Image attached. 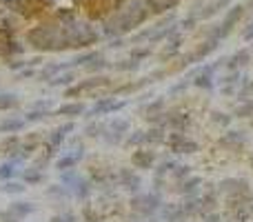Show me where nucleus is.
Listing matches in <instances>:
<instances>
[{
    "label": "nucleus",
    "instance_id": "obj_1",
    "mask_svg": "<svg viewBox=\"0 0 253 222\" xmlns=\"http://www.w3.org/2000/svg\"><path fill=\"white\" fill-rule=\"evenodd\" d=\"M127 105V102H111V100H102V102H98L96 107H93L91 111H89V118H93V115H105V113H111V111H118V109H122V107Z\"/></svg>",
    "mask_w": 253,
    "mask_h": 222
},
{
    "label": "nucleus",
    "instance_id": "obj_2",
    "mask_svg": "<svg viewBox=\"0 0 253 222\" xmlns=\"http://www.w3.org/2000/svg\"><path fill=\"white\" fill-rule=\"evenodd\" d=\"M34 209H36V207H34V204H29V202H13L11 207H9V211L16 213L18 218H25V216H29Z\"/></svg>",
    "mask_w": 253,
    "mask_h": 222
},
{
    "label": "nucleus",
    "instance_id": "obj_3",
    "mask_svg": "<svg viewBox=\"0 0 253 222\" xmlns=\"http://www.w3.org/2000/svg\"><path fill=\"white\" fill-rule=\"evenodd\" d=\"M25 127V120H4L0 122V133L2 131H20Z\"/></svg>",
    "mask_w": 253,
    "mask_h": 222
},
{
    "label": "nucleus",
    "instance_id": "obj_4",
    "mask_svg": "<svg viewBox=\"0 0 253 222\" xmlns=\"http://www.w3.org/2000/svg\"><path fill=\"white\" fill-rule=\"evenodd\" d=\"M80 158H82V151H78V153H73V155H67V158L58 160V169H71L73 164H78Z\"/></svg>",
    "mask_w": 253,
    "mask_h": 222
},
{
    "label": "nucleus",
    "instance_id": "obj_5",
    "mask_svg": "<svg viewBox=\"0 0 253 222\" xmlns=\"http://www.w3.org/2000/svg\"><path fill=\"white\" fill-rule=\"evenodd\" d=\"M18 100L11 93H0V109H9V107H16Z\"/></svg>",
    "mask_w": 253,
    "mask_h": 222
},
{
    "label": "nucleus",
    "instance_id": "obj_6",
    "mask_svg": "<svg viewBox=\"0 0 253 222\" xmlns=\"http://www.w3.org/2000/svg\"><path fill=\"white\" fill-rule=\"evenodd\" d=\"M84 107L82 105H65L58 109V113H67V115H75V113H82Z\"/></svg>",
    "mask_w": 253,
    "mask_h": 222
},
{
    "label": "nucleus",
    "instance_id": "obj_7",
    "mask_svg": "<svg viewBox=\"0 0 253 222\" xmlns=\"http://www.w3.org/2000/svg\"><path fill=\"white\" fill-rule=\"evenodd\" d=\"M13 173H16V169H13V162H4L2 167H0V178H2V180H9Z\"/></svg>",
    "mask_w": 253,
    "mask_h": 222
},
{
    "label": "nucleus",
    "instance_id": "obj_8",
    "mask_svg": "<svg viewBox=\"0 0 253 222\" xmlns=\"http://www.w3.org/2000/svg\"><path fill=\"white\" fill-rule=\"evenodd\" d=\"M4 193H22L25 191V186L20 185V182H7V185L2 186Z\"/></svg>",
    "mask_w": 253,
    "mask_h": 222
},
{
    "label": "nucleus",
    "instance_id": "obj_9",
    "mask_svg": "<svg viewBox=\"0 0 253 222\" xmlns=\"http://www.w3.org/2000/svg\"><path fill=\"white\" fill-rule=\"evenodd\" d=\"M44 115H47V111H44V113L42 111H31V113L27 115V122H38V120H42Z\"/></svg>",
    "mask_w": 253,
    "mask_h": 222
},
{
    "label": "nucleus",
    "instance_id": "obj_10",
    "mask_svg": "<svg viewBox=\"0 0 253 222\" xmlns=\"http://www.w3.org/2000/svg\"><path fill=\"white\" fill-rule=\"evenodd\" d=\"M0 220H2V222H18L20 218H18L16 213H11V211H2V213H0Z\"/></svg>",
    "mask_w": 253,
    "mask_h": 222
},
{
    "label": "nucleus",
    "instance_id": "obj_11",
    "mask_svg": "<svg viewBox=\"0 0 253 222\" xmlns=\"http://www.w3.org/2000/svg\"><path fill=\"white\" fill-rule=\"evenodd\" d=\"M25 180H27V182H40V173H36V171H25Z\"/></svg>",
    "mask_w": 253,
    "mask_h": 222
},
{
    "label": "nucleus",
    "instance_id": "obj_12",
    "mask_svg": "<svg viewBox=\"0 0 253 222\" xmlns=\"http://www.w3.org/2000/svg\"><path fill=\"white\" fill-rule=\"evenodd\" d=\"M73 80V75H62V78H58V80H51V84H67V82H71Z\"/></svg>",
    "mask_w": 253,
    "mask_h": 222
},
{
    "label": "nucleus",
    "instance_id": "obj_13",
    "mask_svg": "<svg viewBox=\"0 0 253 222\" xmlns=\"http://www.w3.org/2000/svg\"><path fill=\"white\" fill-rule=\"evenodd\" d=\"M244 38H247V40H251V38H253V29H249L247 34H244Z\"/></svg>",
    "mask_w": 253,
    "mask_h": 222
}]
</instances>
